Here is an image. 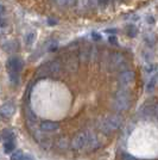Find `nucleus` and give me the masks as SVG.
I'll list each match as a JSON object with an SVG mask.
<instances>
[{"label":"nucleus","instance_id":"f257e3e1","mask_svg":"<svg viewBox=\"0 0 158 160\" xmlns=\"http://www.w3.org/2000/svg\"><path fill=\"white\" fill-rule=\"evenodd\" d=\"M12 159L13 160H31L30 158H27L26 155H23V154H14Z\"/></svg>","mask_w":158,"mask_h":160},{"label":"nucleus","instance_id":"7ed1b4c3","mask_svg":"<svg viewBox=\"0 0 158 160\" xmlns=\"http://www.w3.org/2000/svg\"><path fill=\"white\" fill-rule=\"evenodd\" d=\"M1 12H2V7L0 6V13H1Z\"/></svg>","mask_w":158,"mask_h":160},{"label":"nucleus","instance_id":"f03ea898","mask_svg":"<svg viewBox=\"0 0 158 160\" xmlns=\"http://www.w3.org/2000/svg\"><path fill=\"white\" fill-rule=\"evenodd\" d=\"M12 143H6V152H11L12 151Z\"/></svg>","mask_w":158,"mask_h":160}]
</instances>
